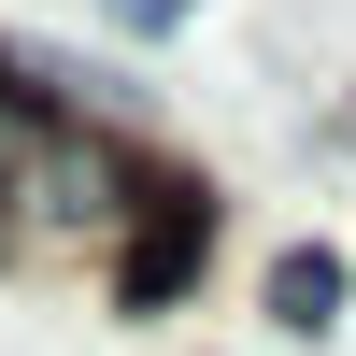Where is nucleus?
Returning a JSON list of instances; mask_svg holds the SVG:
<instances>
[{"mask_svg":"<svg viewBox=\"0 0 356 356\" xmlns=\"http://www.w3.org/2000/svg\"><path fill=\"white\" fill-rule=\"evenodd\" d=\"M271 314H285V328H328V314H342V257H285V271H271Z\"/></svg>","mask_w":356,"mask_h":356,"instance_id":"1","label":"nucleus"},{"mask_svg":"<svg viewBox=\"0 0 356 356\" xmlns=\"http://www.w3.org/2000/svg\"><path fill=\"white\" fill-rule=\"evenodd\" d=\"M29 157H43V114H29V86H0V200L29 186Z\"/></svg>","mask_w":356,"mask_h":356,"instance_id":"2","label":"nucleus"},{"mask_svg":"<svg viewBox=\"0 0 356 356\" xmlns=\"http://www.w3.org/2000/svg\"><path fill=\"white\" fill-rule=\"evenodd\" d=\"M114 29H129V43H157V29H186V0H100Z\"/></svg>","mask_w":356,"mask_h":356,"instance_id":"3","label":"nucleus"}]
</instances>
